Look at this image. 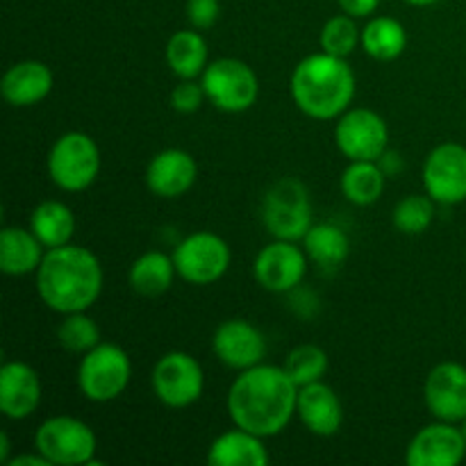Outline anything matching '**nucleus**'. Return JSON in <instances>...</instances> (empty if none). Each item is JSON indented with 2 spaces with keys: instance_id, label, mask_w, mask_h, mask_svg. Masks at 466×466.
Returning a JSON list of instances; mask_svg holds the SVG:
<instances>
[{
  "instance_id": "36",
  "label": "nucleus",
  "mask_w": 466,
  "mask_h": 466,
  "mask_svg": "<svg viewBox=\"0 0 466 466\" xmlns=\"http://www.w3.org/2000/svg\"><path fill=\"white\" fill-rule=\"evenodd\" d=\"M7 466H53L44 455L36 451V453H25V455H18V458H9Z\"/></svg>"
},
{
  "instance_id": "39",
  "label": "nucleus",
  "mask_w": 466,
  "mask_h": 466,
  "mask_svg": "<svg viewBox=\"0 0 466 466\" xmlns=\"http://www.w3.org/2000/svg\"><path fill=\"white\" fill-rule=\"evenodd\" d=\"M462 431H464V435H466V419L462 421Z\"/></svg>"
},
{
  "instance_id": "31",
  "label": "nucleus",
  "mask_w": 466,
  "mask_h": 466,
  "mask_svg": "<svg viewBox=\"0 0 466 466\" xmlns=\"http://www.w3.org/2000/svg\"><path fill=\"white\" fill-rule=\"evenodd\" d=\"M282 369L289 373V378L299 387L309 385V382H319L323 380V376L328 371V353L321 346L314 344L296 346L285 358Z\"/></svg>"
},
{
  "instance_id": "9",
  "label": "nucleus",
  "mask_w": 466,
  "mask_h": 466,
  "mask_svg": "<svg viewBox=\"0 0 466 466\" xmlns=\"http://www.w3.org/2000/svg\"><path fill=\"white\" fill-rule=\"evenodd\" d=\"M177 276L189 285H214L228 273L232 262L230 246L217 232L200 230L187 235L173 250Z\"/></svg>"
},
{
  "instance_id": "26",
  "label": "nucleus",
  "mask_w": 466,
  "mask_h": 466,
  "mask_svg": "<svg viewBox=\"0 0 466 466\" xmlns=\"http://www.w3.org/2000/svg\"><path fill=\"white\" fill-rule=\"evenodd\" d=\"M303 248L317 267L337 268L349 258L350 239L335 223H312L303 237Z\"/></svg>"
},
{
  "instance_id": "21",
  "label": "nucleus",
  "mask_w": 466,
  "mask_h": 466,
  "mask_svg": "<svg viewBox=\"0 0 466 466\" xmlns=\"http://www.w3.org/2000/svg\"><path fill=\"white\" fill-rule=\"evenodd\" d=\"M208 462L212 466H267L271 462L264 437L235 426L209 444Z\"/></svg>"
},
{
  "instance_id": "37",
  "label": "nucleus",
  "mask_w": 466,
  "mask_h": 466,
  "mask_svg": "<svg viewBox=\"0 0 466 466\" xmlns=\"http://www.w3.org/2000/svg\"><path fill=\"white\" fill-rule=\"evenodd\" d=\"M9 451H12V444H9L7 432H0V462H9Z\"/></svg>"
},
{
  "instance_id": "27",
  "label": "nucleus",
  "mask_w": 466,
  "mask_h": 466,
  "mask_svg": "<svg viewBox=\"0 0 466 466\" xmlns=\"http://www.w3.org/2000/svg\"><path fill=\"white\" fill-rule=\"evenodd\" d=\"M385 177L387 173L380 164L358 159V162H350L341 173V194L353 205L367 208L380 200L385 191Z\"/></svg>"
},
{
  "instance_id": "1",
  "label": "nucleus",
  "mask_w": 466,
  "mask_h": 466,
  "mask_svg": "<svg viewBox=\"0 0 466 466\" xmlns=\"http://www.w3.org/2000/svg\"><path fill=\"white\" fill-rule=\"evenodd\" d=\"M299 400V385L282 367L258 364L239 371L228 390L232 423L259 437H276L291 423Z\"/></svg>"
},
{
  "instance_id": "3",
  "label": "nucleus",
  "mask_w": 466,
  "mask_h": 466,
  "mask_svg": "<svg viewBox=\"0 0 466 466\" xmlns=\"http://www.w3.org/2000/svg\"><path fill=\"white\" fill-rule=\"evenodd\" d=\"M355 73L346 57L312 53L296 64L291 73V98L296 107L317 121L339 118L355 98Z\"/></svg>"
},
{
  "instance_id": "24",
  "label": "nucleus",
  "mask_w": 466,
  "mask_h": 466,
  "mask_svg": "<svg viewBox=\"0 0 466 466\" xmlns=\"http://www.w3.org/2000/svg\"><path fill=\"white\" fill-rule=\"evenodd\" d=\"M27 228L35 232L46 250L59 248V246L71 244L73 232H76V217L62 200H44L32 209Z\"/></svg>"
},
{
  "instance_id": "22",
  "label": "nucleus",
  "mask_w": 466,
  "mask_h": 466,
  "mask_svg": "<svg viewBox=\"0 0 466 466\" xmlns=\"http://www.w3.org/2000/svg\"><path fill=\"white\" fill-rule=\"evenodd\" d=\"M44 248L30 228L7 226L0 235V271L14 278L36 273L44 262Z\"/></svg>"
},
{
  "instance_id": "38",
  "label": "nucleus",
  "mask_w": 466,
  "mask_h": 466,
  "mask_svg": "<svg viewBox=\"0 0 466 466\" xmlns=\"http://www.w3.org/2000/svg\"><path fill=\"white\" fill-rule=\"evenodd\" d=\"M403 3L414 5V7H431V5L441 3V0H403Z\"/></svg>"
},
{
  "instance_id": "14",
  "label": "nucleus",
  "mask_w": 466,
  "mask_h": 466,
  "mask_svg": "<svg viewBox=\"0 0 466 466\" xmlns=\"http://www.w3.org/2000/svg\"><path fill=\"white\" fill-rule=\"evenodd\" d=\"M466 458V435L462 428L437 419L421 428L405 449L408 466H458Z\"/></svg>"
},
{
  "instance_id": "10",
  "label": "nucleus",
  "mask_w": 466,
  "mask_h": 466,
  "mask_svg": "<svg viewBox=\"0 0 466 466\" xmlns=\"http://www.w3.org/2000/svg\"><path fill=\"white\" fill-rule=\"evenodd\" d=\"M155 399L171 410H185L203 396L205 373L198 360L185 350L162 355L150 376Z\"/></svg>"
},
{
  "instance_id": "28",
  "label": "nucleus",
  "mask_w": 466,
  "mask_h": 466,
  "mask_svg": "<svg viewBox=\"0 0 466 466\" xmlns=\"http://www.w3.org/2000/svg\"><path fill=\"white\" fill-rule=\"evenodd\" d=\"M408 46V32L403 23L391 16H376L364 25L362 48L378 62H394Z\"/></svg>"
},
{
  "instance_id": "8",
  "label": "nucleus",
  "mask_w": 466,
  "mask_h": 466,
  "mask_svg": "<svg viewBox=\"0 0 466 466\" xmlns=\"http://www.w3.org/2000/svg\"><path fill=\"white\" fill-rule=\"evenodd\" d=\"M205 96L217 109L241 114L258 103L259 80L253 68L237 57H221L208 64L200 76Z\"/></svg>"
},
{
  "instance_id": "35",
  "label": "nucleus",
  "mask_w": 466,
  "mask_h": 466,
  "mask_svg": "<svg viewBox=\"0 0 466 466\" xmlns=\"http://www.w3.org/2000/svg\"><path fill=\"white\" fill-rule=\"evenodd\" d=\"M341 7V12L349 14L353 18H364V16H371L373 12L378 9L380 0H337Z\"/></svg>"
},
{
  "instance_id": "6",
  "label": "nucleus",
  "mask_w": 466,
  "mask_h": 466,
  "mask_svg": "<svg viewBox=\"0 0 466 466\" xmlns=\"http://www.w3.org/2000/svg\"><path fill=\"white\" fill-rule=\"evenodd\" d=\"M35 449L53 466L100 464L96 460L98 440L89 423L82 419L57 414L36 428Z\"/></svg>"
},
{
  "instance_id": "25",
  "label": "nucleus",
  "mask_w": 466,
  "mask_h": 466,
  "mask_svg": "<svg viewBox=\"0 0 466 466\" xmlns=\"http://www.w3.org/2000/svg\"><path fill=\"white\" fill-rule=\"evenodd\" d=\"M167 64L180 80H196L208 68V41L200 30H177L167 44Z\"/></svg>"
},
{
  "instance_id": "34",
  "label": "nucleus",
  "mask_w": 466,
  "mask_h": 466,
  "mask_svg": "<svg viewBox=\"0 0 466 466\" xmlns=\"http://www.w3.org/2000/svg\"><path fill=\"white\" fill-rule=\"evenodd\" d=\"M221 16L218 0H187V18L196 30H209Z\"/></svg>"
},
{
  "instance_id": "16",
  "label": "nucleus",
  "mask_w": 466,
  "mask_h": 466,
  "mask_svg": "<svg viewBox=\"0 0 466 466\" xmlns=\"http://www.w3.org/2000/svg\"><path fill=\"white\" fill-rule=\"evenodd\" d=\"M428 412L440 421L460 423L466 419V367L440 362L431 369L423 385Z\"/></svg>"
},
{
  "instance_id": "19",
  "label": "nucleus",
  "mask_w": 466,
  "mask_h": 466,
  "mask_svg": "<svg viewBox=\"0 0 466 466\" xmlns=\"http://www.w3.org/2000/svg\"><path fill=\"white\" fill-rule=\"evenodd\" d=\"M296 414L317 437H335L344 426V405L337 391L323 380L299 387Z\"/></svg>"
},
{
  "instance_id": "12",
  "label": "nucleus",
  "mask_w": 466,
  "mask_h": 466,
  "mask_svg": "<svg viewBox=\"0 0 466 466\" xmlns=\"http://www.w3.org/2000/svg\"><path fill=\"white\" fill-rule=\"evenodd\" d=\"M308 259L305 248H299L296 241L273 239L255 258V280L271 294H291L308 273Z\"/></svg>"
},
{
  "instance_id": "33",
  "label": "nucleus",
  "mask_w": 466,
  "mask_h": 466,
  "mask_svg": "<svg viewBox=\"0 0 466 466\" xmlns=\"http://www.w3.org/2000/svg\"><path fill=\"white\" fill-rule=\"evenodd\" d=\"M208 100L205 89L200 82L196 80H182L176 89L171 91V107L177 114H194L198 112L200 105Z\"/></svg>"
},
{
  "instance_id": "4",
  "label": "nucleus",
  "mask_w": 466,
  "mask_h": 466,
  "mask_svg": "<svg viewBox=\"0 0 466 466\" xmlns=\"http://www.w3.org/2000/svg\"><path fill=\"white\" fill-rule=\"evenodd\" d=\"M262 223L273 239L303 241L312 228V200L299 177H280L262 198Z\"/></svg>"
},
{
  "instance_id": "18",
  "label": "nucleus",
  "mask_w": 466,
  "mask_h": 466,
  "mask_svg": "<svg viewBox=\"0 0 466 466\" xmlns=\"http://www.w3.org/2000/svg\"><path fill=\"white\" fill-rule=\"evenodd\" d=\"M198 164L182 148L159 150L146 167V185L159 198H180L194 187Z\"/></svg>"
},
{
  "instance_id": "29",
  "label": "nucleus",
  "mask_w": 466,
  "mask_h": 466,
  "mask_svg": "<svg viewBox=\"0 0 466 466\" xmlns=\"http://www.w3.org/2000/svg\"><path fill=\"white\" fill-rule=\"evenodd\" d=\"M57 341L66 353L85 355L100 344V328L85 312L62 314V321L57 326Z\"/></svg>"
},
{
  "instance_id": "11",
  "label": "nucleus",
  "mask_w": 466,
  "mask_h": 466,
  "mask_svg": "<svg viewBox=\"0 0 466 466\" xmlns=\"http://www.w3.org/2000/svg\"><path fill=\"white\" fill-rule=\"evenodd\" d=\"M337 148L350 162H378L390 146V127L385 118L367 107L346 109L335 126Z\"/></svg>"
},
{
  "instance_id": "30",
  "label": "nucleus",
  "mask_w": 466,
  "mask_h": 466,
  "mask_svg": "<svg viewBox=\"0 0 466 466\" xmlns=\"http://www.w3.org/2000/svg\"><path fill=\"white\" fill-rule=\"evenodd\" d=\"M437 200L428 194H412L399 200L391 214V223L403 235H423L435 221Z\"/></svg>"
},
{
  "instance_id": "20",
  "label": "nucleus",
  "mask_w": 466,
  "mask_h": 466,
  "mask_svg": "<svg viewBox=\"0 0 466 466\" xmlns=\"http://www.w3.org/2000/svg\"><path fill=\"white\" fill-rule=\"evenodd\" d=\"M53 85L55 76L48 64L39 59H23L5 71L0 91L12 107H32L48 98Z\"/></svg>"
},
{
  "instance_id": "7",
  "label": "nucleus",
  "mask_w": 466,
  "mask_h": 466,
  "mask_svg": "<svg viewBox=\"0 0 466 466\" xmlns=\"http://www.w3.org/2000/svg\"><path fill=\"white\" fill-rule=\"evenodd\" d=\"M132 378V362L126 350L112 341H100L96 349L82 355L77 367V387L91 403L116 400L127 390Z\"/></svg>"
},
{
  "instance_id": "23",
  "label": "nucleus",
  "mask_w": 466,
  "mask_h": 466,
  "mask_svg": "<svg viewBox=\"0 0 466 466\" xmlns=\"http://www.w3.org/2000/svg\"><path fill=\"white\" fill-rule=\"evenodd\" d=\"M176 276L177 268L173 262V255L162 253V250H148L132 262L127 280L139 296L157 299L171 289Z\"/></svg>"
},
{
  "instance_id": "17",
  "label": "nucleus",
  "mask_w": 466,
  "mask_h": 466,
  "mask_svg": "<svg viewBox=\"0 0 466 466\" xmlns=\"http://www.w3.org/2000/svg\"><path fill=\"white\" fill-rule=\"evenodd\" d=\"M41 403V378L30 364L5 362L0 369V412L9 421H23L36 412Z\"/></svg>"
},
{
  "instance_id": "5",
  "label": "nucleus",
  "mask_w": 466,
  "mask_h": 466,
  "mask_svg": "<svg viewBox=\"0 0 466 466\" xmlns=\"http://www.w3.org/2000/svg\"><path fill=\"white\" fill-rule=\"evenodd\" d=\"M46 167H48L50 180L59 189L77 194V191L89 189L98 177L100 148L94 137L86 132H64L50 148Z\"/></svg>"
},
{
  "instance_id": "15",
  "label": "nucleus",
  "mask_w": 466,
  "mask_h": 466,
  "mask_svg": "<svg viewBox=\"0 0 466 466\" xmlns=\"http://www.w3.org/2000/svg\"><path fill=\"white\" fill-rule=\"evenodd\" d=\"M212 350L218 362L235 371L258 367L267 358V337L246 319H228L214 330Z\"/></svg>"
},
{
  "instance_id": "32",
  "label": "nucleus",
  "mask_w": 466,
  "mask_h": 466,
  "mask_svg": "<svg viewBox=\"0 0 466 466\" xmlns=\"http://www.w3.org/2000/svg\"><path fill=\"white\" fill-rule=\"evenodd\" d=\"M321 50L337 55V57H349L360 44H362V32L355 25V18L349 14H339L332 16L326 25L321 27V36H319Z\"/></svg>"
},
{
  "instance_id": "2",
  "label": "nucleus",
  "mask_w": 466,
  "mask_h": 466,
  "mask_svg": "<svg viewBox=\"0 0 466 466\" xmlns=\"http://www.w3.org/2000/svg\"><path fill=\"white\" fill-rule=\"evenodd\" d=\"M103 280L100 259L85 246L66 244L46 250L36 271V291L53 312H86L98 300Z\"/></svg>"
},
{
  "instance_id": "13",
  "label": "nucleus",
  "mask_w": 466,
  "mask_h": 466,
  "mask_svg": "<svg viewBox=\"0 0 466 466\" xmlns=\"http://www.w3.org/2000/svg\"><path fill=\"white\" fill-rule=\"evenodd\" d=\"M423 187L440 205L466 200V146L446 141L431 150L423 164Z\"/></svg>"
}]
</instances>
